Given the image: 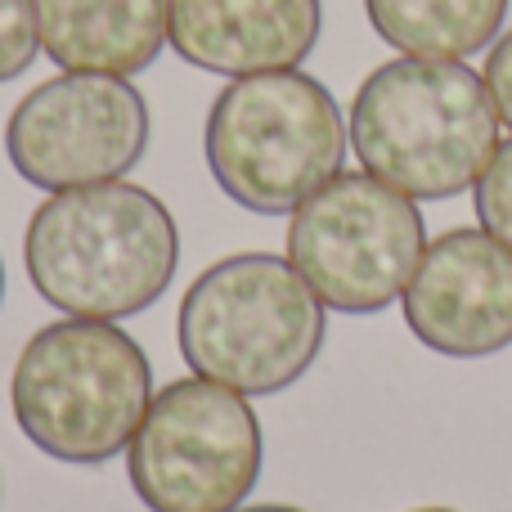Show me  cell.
<instances>
[{
    "label": "cell",
    "mask_w": 512,
    "mask_h": 512,
    "mask_svg": "<svg viewBox=\"0 0 512 512\" xmlns=\"http://www.w3.org/2000/svg\"><path fill=\"white\" fill-rule=\"evenodd\" d=\"M346 144L333 90L301 68L234 77L212 99L203 131L212 180L256 216L297 212L342 171Z\"/></svg>",
    "instance_id": "5b68a950"
},
{
    "label": "cell",
    "mask_w": 512,
    "mask_h": 512,
    "mask_svg": "<svg viewBox=\"0 0 512 512\" xmlns=\"http://www.w3.org/2000/svg\"><path fill=\"white\" fill-rule=\"evenodd\" d=\"M351 149L369 176L409 198L477 189L499 153V113L486 81L459 59H391L351 99Z\"/></svg>",
    "instance_id": "7a4b0ae2"
},
{
    "label": "cell",
    "mask_w": 512,
    "mask_h": 512,
    "mask_svg": "<svg viewBox=\"0 0 512 512\" xmlns=\"http://www.w3.org/2000/svg\"><path fill=\"white\" fill-rule=\"evenodd\" d=\"M292 261L239 252L207 265L180 297V360L243 396H274L310 373L324 351L328 315Z\"/></svg>",
    "instance_id": "277c9868"
},
{
    "label": "cell",
    "mask_w": 512,
    "mask_h": 512,
    "mask_svg": "<svg viewBox=\"0 0 512 512\" xmlns=\"http://www.w3.org/2000/svg\"><path fill=\"white\" fill-rule=\"evenodd\" d=\"M261 454L248 396L194 373L149 400L126 445V477L149 512H239L261 477Z\"/></svg>",
    "instance_id": "8992f818"
},
{
    "label": "cell",
    "mask_w": 512,
    "mask_h": 512,
    "mask_svg": "<svg viewBox=\"0 0 512 512\" xmlns=\"http://www.w3.org/2000/svg\"><path fill=\"white\" fill-rule=\"evenodd\" d=\"M477 221H481V230L495 234L512 252V140L499 144L486 176L477 180Z\"/></svg>",
    "instance_id": "5bb4252c"
},
{
    "label": "cell",
    "mask_w": 512,
    "mask_h": 512,
    "mask_svg": "<svg viewBox=\"0 0 512 512\" xmlns=\"http://www.w3.org/2000/svg\"><path fill=\"white\" fill-rule=\"evenodd\" d=\"M481 81H486L490 99H495L499 122L512 126V32H504L495 45H490V59H486Z\"/></svg>",
    "instance_id": "9a60e30c"
},
{
    "label": "cell",
    "mask_w": 512,
    "mask_h": 512,
    "mask_svg": "<svg viewBox=\"0 0 512 512\" xmlns=\"http://www.w3.org/2000/svg\"><path fill=\"white\" fill-rule=\"evenodd\" d=\"M427 252L423 212L369 171H337L292 212L288 261L328 310L378 315L409 288Z\"/></svg>",
    "instance_id": "52a82bcc"
},
{
    "label": "cell",
    "mask_w": 512,
    "mask_h": 512,
    "mask_svg": "<svg viewBox=\"0 0 512 512\" xmlns=\"http://www.w3.org/2000/svg\"><path fill=\"white\" fill-rule=\"evenodd\" d=\"M319 32L324 0H167L171 50L216 77L297 68Z\"/></svg>",
    "instance_id": "30bf717a"
},
{
    "label": "cell",
    "mask_w": 512,
    "mask_h": 512,
    "mask_svg": "<svg viewBox=\"0 0 512 512\" xmlns=\"http://www.w3.org/2000/svg\"><path fill=\"white\" fill-rule=\"evenodd\" d=\"M373 32L409 59H468L495 45L508 0H364Z\"/></svg>",
    "instance_id": "7c38bea8"
},
{
    "label": "cell",
    "mask_w": 512,
    "mask_h": 512,
    "mask_svg": "<svg viewBox=\"0 0 512 512\" xmlns=\"http://www.w3.org/2000/svg\"><path fill=\"white\" fill-rule=\"evenodd\" d=\"M409 512H454V508H409Z\"/></svg>",
    "instance_id": "ac0fdd59"
},
{
    "label": "cell",
    "mask_w": 512,
    "mask_h": 512,
    "mask_svg": "<svg viewBox=\"0 0 512 512\" xmlns=\"http://www.w3.org/2000/svg\"><path fill=\"white\" fill-rule=\"evenodd\" d=\"M36 297L59 315L131 319L171 288L180 230L158 194L126 180L50 194L23 234Z\"/></svg>",
    "instance_id": "6da1fadb"
},
{
    "label": "cell",
    "mask_w": 512,
    "mask_h": 512,
    "mask_svg": "<svg viewBox=\"0 0 512 512\" xmlns=\"http://www.w3.org/2000/svg\"><path fill=\"white\" fill-rule=\"evenodd\" d=\"M239 512H301V508H288V504H252V508H239Z\"/></svg>",
    "instance_id": "2e32d148"
},
{
    "label": "cell",
    "mask_w": 512,
    "mask_h": 512,
    "mask_svg": "<svg viewBox=\"0 0 512 512\" xmlns=\"http://www.w3.org/2000/svg\"><path fill=\"white\" fill-rule=\"evenodd\" d=\"M36 32L63 72L135 77L167 45V0H36Z\"/></svg>",
    "instance_id": "8fae6325"
},
{
    "label": "cell",
    "mask_w": 512,
    "mask_h": 512,
    "mask_svg": "<svg viewBox=\"0 0 512 512\" xmlns=\"http://www.w3.org/2000/svg\"><path fill=\"white\" fill-rule=\"evenodd\" d=\"M405 324L427 351L481 360L512 346V252L486 230H445L427 243L409 288Z\"/></svg>",
    "instance_id": "9c48e42d"
},
{
    "label": "cell",
    "mask_w": 512,
    "mask_h": 512,
    "mask_svg": "<svg viewBox=\"0 0 512 512\" xmlns=\"http://www.w3.org/2000/svg\"><path fill=\"white\" fill-rule=\"evenodd\" d=\"M149 400V355L113 319L63 315L36 328L9 373L18 432L72 468H95L126 454Z\"/></svg>",
    "instance_id": "3957f363"
},
{
    "label": "cell",
    "mask_w": 512,
    "mask_h": 512,
    "mask_svg": "<svg viewBox=\"0 0 512 512\" xmlns=\"http://www.w3.org/2000/svg\"><path fill=\"white\" fill-rule=\"evenodd\" d=\"M0 301H5V261H0Z\"/></svg>",
    "instance_id": "e0dca14e"
},
{
    "label": "cell",
    "mask_w": 512,
    "mask_h": 512,
    "mask_svg": "<svg viewBox=\"0 0 512 512\" xmlns=\"http://www.w3.org/2000/svg\"><path fill=\"white\" fill-rule=\"evenodd\" d=\"M41 50L36 0H0V86L18 81Z\"/></svg>",
    "instance_id": "4fadbf2b"
},
{
    "label": "cell",
    "mask_w": 512,
    "mask_h": 512,
    "mask_svg": "<svg viewBox=\"0 0 512 512\" xmlns=\"http://www.w3.org/2000/svg\"><path fill=\"white\" fill-rule=\"evenodd\" d=\"M149 149V104L126 77L59 72L32 86L5 122L9 167L32 189L63 194L122 180Z\"/></svg>",
    "instance_id": "ba28073f"
}]
</instances>
